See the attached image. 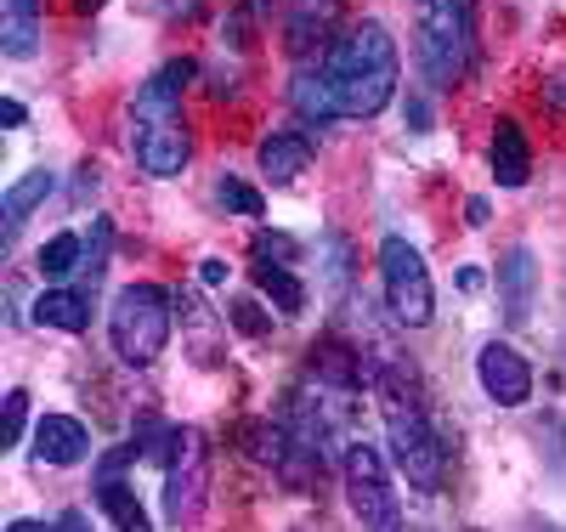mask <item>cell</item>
Returning a JSON list of instances; mask_svg holds the SVG:
<instances>
[{
  "instance_id": "1",
  "label": "cell",
  "mask_w": 566,
  "mask_h": 532,
  "mask_svg": "<svg viewBox=\"0 0 566 532\" xmlns=\"http://www.w3.org/2000/svg\"><path fill=\"white\" fill-rule=\"evenodd\" d=\"M323 74L335 85L340 119H374L397 96V40H391V29L374 23V18L346 29L328 45Z\"/></svg>"
},
{
  "instance_id": "2",
  "label": "cell",
  "mask_w": 566,
  "mask_h": 532,
  "mask_svg": "<svg viewBox=\"0 0 566 532\" xmlns=\"http://www.w3.org/2000/svg\"><path fill=\"white\" fill-rule=\"evenodd\" d=\"M193 80V63H165L148 85L136 91L130 108V154L148 176H181L193 136H187V114H181V85Z\"/></svg>"
},
{
  "instance_id": "3",
  "label": "cell",
  "mask_w": 566,
  "mask_h": 532,
  "mask_svg": "<svg viewBox=\"0 0 566 532\" xmlns=\"http://www.w3.org/2000/svg\"><path fill=\"white\" fill-rule=\"evenodd\" d=\"M380 414H386V437H391V459L408 476V488L419 493H442L448 481V448L431 430V419L419 414L413 392H402V368L386 363L380 368Z\"/></svg>"
},
{
  "instance_id": "4",
  "label": "cell",
  "mask_w": 566,
  "mask_h": 532,
  "mask_svg": "<svg viewBox=\"0 0 566 532\" xmlns=\"http://www.w3.org/2000/svg\"><path fill=\"white\" fill-rule=\"evenodd\" d=\"M170 306L176 301L165 295L159 283H125L119 295H114V306H108V341H114V352H119L125 368H148V363L165 357L170 317H176Z\"/></svg>"
},
{
  "instance_id": "5",
  "label": "cell",
  "mask_w": 566,
  "mask_h": 532,
  "mask_svg": "<svg viewBox=\"0 0 566 532\" xmlns=\"http://www.w3.org/2000/svg\"><path fill=\"white\" fill-rule=\"evenodd\" d=\"M380 283H386V306L402 328H424L437 317V283L424 272V255L397 232L380 244Z\"/></svg>"
},
{
  "instance_id": "6",
  "label": "cell",
  "mask_w": 566,
  "mask_h": 532,
  "mask_svg": "<svg viewBox=\"0 0 566 532\" xmlns=\"http://www.w3.org/2000/svg\"><path fill=\"white\" fill-rule=\"evenodd\" d=\"M419 58L437 85L464 80V69H470V7L464 0H424Z\"/></svg>"
},
{
  "instance_id": "7",
  "label": "cell",
  "mask_w": 566,
  "mask_h": 532,
  "mask_svg": "<svg viewBox=\"0 0 566 532\" xmlns=\"http://www.w3.org/2000/svg\"><path fill=\"white\" fill-rule=\"evenodd\" d=\"M346 499H352V515L368 532H402V510H397V493H391L380 448H368V442L346 448Z\"/></svg>"
},
{
  "instance_id": "8",
  "label": "cell",
  "mask_w": 566,
  "mask_h": 532,
  "mask_svg": "<svg viewBox=\"0 0 566 532\" xmlns=\"http://www.w3.org/2000/svg\"><path fill=\"white\" fill-rule=\"evenodd\" d=\"M210 493V448L199 430H181L176 453L165 459V515L170 526H193Z\"/></svg>"
},
{
  "instance_id": "9",
  "label": "cell",
  "mask_w": 566,
  "mask_h": 532,
  "mask_svg": "<svg viewBox=\"0 0 566 532\" xmlns=\"http://www.w3.org/2000/svg\"><path fill=\"white\" fill-rule=\"evenodd\" d=\"M476 379H482V392L499 408H522L533 397V368H527V357L515 352L510 341H488L476 352Z\"/></svg>"
},
{
  "instance_id": "10",
  "label": "cell",
  "mask_w": 566,
  "mask_h": 532,
  "mask_svg": "<svg viewBox=\"0 0 566 532\" xmlns=\"http://www.w3.org/2000/svg\"><path fill=\"white\" fill-rule=\"evenodd\" d=\"M335 29H340V0H295L290 23H283V45H290V58H312L323 45H335Z\"/></svg>"
},
{
  "instance_id": "11",
  "label": "cell",
  "mask_w": 566,
  "mask_h": 532,
  "mask_svg": "<svg viewBox=\"0 0 566 532\" xmlns=\"http://www.w3.org/2000/svg\"><path fill=\"white\" fill-rule=\"evenodd\" d=\"M91 453V430L80 425V419H69V414H45L40 425H34V459L40 465H80Z\"/></svg>"
},
{
  "instance_id": "12",
  "label": "cell",
  "mask_w": 566,
  "mask_h": 532,
  "mask_svg": "<svg viewBox=\"0 0 566 532\" xmlns=\"http://www.w3.org/2000/svg\"><path fill=\"white\" fill-rule=\"evenodd\" d=\"M0 52L12 63L40 52V0H0Z\"/></svg>"
},
{
  "instance_id": "13",
  "label": "cell",
  "mask_w": 566,
  "mask_h": 532,
  "mask_svg": "<svg viewBox=\"0 0 566 532\" xmlns=\"http://www.w3.org/2000/svg\"><path fill=\"white\" fill-rule=\"evenodd\" d=\"M306 165H312V142H306V136L272 131V136L261 142V176H266L272 187H290L295 176H306Z\"/></svg>"
},
{
  "instance_id": "14",
  "label": "cell",
  "mask_w": 566,
  "mask_h": 532,
  "mask_svg": "<svg viewBox=\"0 0 566 532\" xmlns=\"http://www.w3.org/2000/svg\"><path fill=\"white\" fill-rule=\"evenodd\" d=\"M493 176H499V187H527V176H533V148L515 119L493 125Z\"/></svg>"
},
{
  "instance_id": "15",
  "label": "cell",
  "mask_w": 566,
  "mask_h": 532,
  "mask_svg": "<svg viewBox=\"0 0 566 532\" xmlns=\"http://www.w3.org/2000/svg\"><path fill=\"white\" fill-rule=\"evenodd\" d=\"M306 357H312V374H317L323 385H335V392H357V385L368 379V374H363V357H357L346 341H335V334H328V341H317Z\"/></svg>"
},
{
  "instance_id": "16",
  "label": "cell",
  "mask_w": 566,
  "mask_h": 532,
  "mask_svg": "<svg viewBox=\"0 0 566 532\" xmlns=\"http://www.w3.org/2000/svg\"><path fill=\"white\" fill-rule=\"evenodd\" d=\"M34 323L63 328V334H85L91 328V295H80V289H45L34 301Z\"/></svg>"
},
{
  "instance_id": "17",
  "label": "cell",
  "mask_w": 566,
  "mask_h": 532,
  "mask_svg": "<svg viewBox=\"0 0 566 532\" xmlns=\"http://www.w3.org/2000/svg\"><path fill=\"white\" fill-rule=\"evenodd\" d=\"M499 283H504V317L510 323H527V312H533V250L527 244H515L504 255Z\"/></svg>"
},
{
  "instance_id": "18",
  "label": "cell",
  "mask_w": 566,
  "mask_h": 532,
  "mask_svg": "<svg viewBox=\"0 0 566 532\" xmlns=\"http://www.w3.org/2000/svg\"><path fill=\"white\" fill-rule=\"evenodd\" d=\"M290 103L306 125H328V119H340V103H335V85H328V74H295L290 85Z\"/></svg>"
},
{
  "instance_id": "19",
  "label": "cell",
  "mask_w": 566,
  "mask_h": 532,
  "mask_svg": "<svg viewBox=\"0 0 566 532\" xmlns=\"http://www.w3.org/2000/svg\"><path fill=\"white\" fill-rule=\"evenodd\" d=\"M52 187H57V176H52V170H29L23 181H12V187H7V199H0V216H7V238L29 221V210H34V205H45V192H52Z\"/></svg>"
},
{
  "instance_id": "20",
  "label": "cell",
  "mask_w": 566,
  "mask_h": 532,
  "mask_svg": "<svg viewBox=\"0 0 566 532\" xmlns=\"http://www.w3.org/2000/svg\"><path fill=\"white\" fill-rule=\"evenodd\" d=\"M255 289H261V295L283 312V317H295L301 306H306V289H301V278L290 272V267H272V261H261L255 267Z\"/></svg>"
},
{
  "instance_id": "21",
  "label": "cell",
  "mask_w": 566,
  "mask_h": 532,
  "mask_svg": "<svg viewBox=\"0 0 566 532\" xmlns=\"http://www.w3.org/2000/svg\"><path fill=\"white\" fill-rule=\"evenodd\" d=\"M97 499H103V510L119 532H154L148 510L136 504V488H125V481H97Z\"/></svg>"
},
{
  "instance_id": "22",
  "label": "cell",
  "mask_w": 566,
  "mask_h": 532,
  "mask_svg": "<svg viewBox=\"0 0 566 532\" xmlns=\"http://www.w3.org/2000/svg\"><path fill=\"white\" fill-rule=\"evenodd\" d=\"M239 442H244V453H250L255 465H272V470L290 459V437H283L277 425H266V419H250V425L239 430Z\"/></svg>"
},
{
  "instance_id": "23",
  "label": "cell",
  "mask_w": 566,
  "mask_h": 532,
  "mask_svg": "<svg viewBox=\"0 0 566 532\" xmlns=\"http://www.w3.org/2000/svg\"><path fill=\"white\" fill-rule=\"evenodd\" d=\"M80 232H57V238H45V244H40V272L45 278H69L74 267H80Z\"/></svg>"
},
{
  "instance_id": "24",
  "label": "cell",
  "mask_w": 566,
  "mask_h": 532,
  "mask_svg": "<svg viewBox=\"0 0 566 532\" xmlns=\"http://www.w3.org/2000/svg\"><path fill=\"white\" fill-rule=\"evenodd\" d=\"M216 199H221L227 210L250 216V221H261V210H266V205H261V192H255L250 181H239V176H221V181H216Z\"/></svg>"
},
{
  "instance_id": "25",
  "label": "cell",
  "mask_w": 566,
  "mask_h": 532,
  "mask_svg": "<svg viewBox=\"0 0 566 532\" xmlns=\"http://www.w3.org/2000/svg\"><path fill=\"white\" fill-rule=\"evenodd\" d=\"M323 244H328V267H323V272H328V289L340 295L346 278H352V250H346V238H335V232H328Z\"/></svg>"
},
{
  "instance_id": "26",
  "label": "cell",
  "mask_w": 566,
  "mask_h": 532,
  "mask_svg": "<svg viewBox=\"0 0 566 532\" xmlns=\"http://www.w3.org/2000/svg\"><path fill=\"white\" fill-rule=\"evenodd\" d=\"M227 317H232V328H239V334H255V341L272 328V317H266L255 301H232V306H227Z\"/></svg>"
},
{
  "instance_id": "27",
  "label": "cell",
  "mask_w": 566,
  "mask_h": 532,
  "mask_svg": "<svg viewBox=\"0 0 566 532\" xmlns=\"http://www.w3.org/2000/svg\"><path fill=\"white\" fill-rule=\"evenodd\" d=\"M255 261L290 267V261H295V238H283V232H261V238H255Z\"/></svg>"
},
{
  "instance_id": "28",
  "label": "cell",
  "mask_w": 566,
  "mask_h": 532,
  "mask_svg": "<svg viewBox=\"0 0 566 532\" xmlns=\"http://www.w3.org/2000/svg\"><path fill=\"white\" fill-rule=\"evenodd\" d=\"M23 425H29V392H7V448H18L23 442Z\"/></svg>"
},
{
  "instance_id": "29",
  "label": "cell",
  "mask_w": 566,
  "mask_h": 532,
  "mask_svg": "<svg viewBox=\"0 0 566 532\" xmlns=\"http://www.w3.org/2000/svg\"><path fill=\"white\" fill-rule=\"evenodd\" d=\"M0 119H7V125L18 131V125H23L29 114H23V103H18V96H7V103H0Z\"/></svg>"
},
{
  "instance_id": "30",
  "label": "cell",
  "mask_w": 566,
  "mask_h": 532,
  "mask_svg": "<svg viewBox=\"0 0 566 532\" xmlns=\"http://www.w3.org/2000/svg\"><path fill=\"white\" fill-rule=\"evenodd\" d=\"M7 532H63V526H45V521H29V515H18Z\"/></svg>"
},
{
  "instance_id": "31",
  "label": "cell",
  "mask_w": 566,
  "mask_h": 532,
  "mask_svg": "<svg viewBox=\"0 0 566 532\" xmlns=\"http://www.w3.org/2000/svg\"><path fill=\"white\" fill-rule=\"evenodd\" d=\"M464 216H470V227H488V199H470Z\"/></svg>"
},
{
  "instance_id": "32",
  "label": "cell",
  "mask_w": 566,
  "mask_h": 532,
  "mask_svg": "<svg viewBox=\"0 0 566 532\" xmlns=\"http://www.w3.org/2000/svg\"><path fill=\"white\" fill-rule=\"evenodd\" d=\"M205 283H227V261H205Z\"/></svg>"
},
{
  "instance_id": "33",
  "label": "cell",
  "mask_w": 566,
  "mask_h": 532,
  "mask_svg": "<svg viewBox=\"0 0 566 532\" xmlns=\"http://www.w3.org/2000/svg\"><path fill=\"white\" fill-rule=\"evenodd\" d=\"M74 7H80V12H103V7H108V0H74Z\"/></svg>"
}]
</instances>
